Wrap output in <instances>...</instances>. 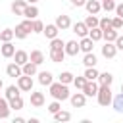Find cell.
Listing matches in <instances>:
<instances>
[{"label": "cell", "mask_w": 123, "mask_h": 123, "mask_svg": "<svg viewBox=\"0 0 123 123\" xmlns=\"http://www.w3.org/2000/svg\"><path fill=\"white\" fill-rule=\"evenodd\" d=\"M48 88H50V96L54 98V100H60V102H63V100H69V88H67V85H63V83H50L48 85Z\"/></svg>", "instance_id": "1"}, {"label": "cell", "mask_w": 123, "mask_h": 123, "mask_svg": "<svg viewBox=\"0 0 123 123\" xmlns=\"http://www.w3.org/2000/svg\"><path fill=\"white\" fill-rule=\"evenodd\" d=\"M29 33H33V19H27V17H25L19 25H15V29H13V37L19 38V40H23V38L29 37Z\"/></svg>", "instance_id": "2"}, {"label": "cell", "mask_w": 123, "mask_h": 123, "mask_svg": "<svg viewBox=\"0 0 123 123\" xmlns=\"http://www.w3.org/2000/svg\"><path fill=\"white\" fill-rule=\"evenodd\" d=\"M111 98H113L111 88H110L108 85H100V86H98V92H96V100H98V104L104 106V108H108V106L111 104Z\"/></svg>", "instance_id": "3"}, {"label": "cell", "mask_w": 123, "mask_h": 123, "mask_svg": "<svg viewBox=\"0 0 123 123\" xmlns=\"http://www.w3.org/2000/svg\"><path fill=\"white\" fill-rule=\"evenodd\" d=\"M17 86L21 92H31L33 90V77L29 75H19L17 77Z\"/></svg>", "instance_id": "4"}, {"label": "cell", "mask_w": 123, "mask_h": 123, "mask_svg": "<svg viewBox=\"0 0 123 123\" xmlns=\"http://www.w3.org/2000/svg\"><path fill=\"white\" fill-rule=\"evenodd\" d=\"M69 102H71L73 108H85V104H86V96H85L83 90H81V92H73V94H69Z\"/></svg>", "instance_id": "5"}, {"label": "cell", "mask_w": 123, "mask_h": 123, "mask_svg": "<svg viewBox=\"0 0 123 123\" xmlns=\"http://www.w3.org/2000/svg\"><path fill=\"white\" fill-rule=\"evenodd\" d=\"M98 81H86L85 83V86L81 88L83 92H85V96L86 98H92V96H96V92H98Z\"/></svg>", "instance_id": "6"}, {"label": "cell", "mask_w": 123, "mask_h": 123, "mask_svg": "<svg viewBox=\"0 0 123 123\" xmlns=\"http://www.w3.org/2000/svg\"><path fill=\"white\" fill-rule=\"evenodd\" d=\"M83 8H85L88 13H92V15H96V13L102 12V4H100V0H86Z\"/></svg>", "instance_id": "7"}, {"label": "cell", "mask_w": 123, "mask_h": 123, "mask_svg": "<svg viewBox=\"0 0 123 123\" xmlns=\"http://www.w3.org/2000/svg\"><path fill=\"white\" fill-rule=\"evenodd\" d=\"M115 54H117L115 44H113V42H104V46H102V56H104L106 60H113Z\"/></svg>", "instance_id": "8"}, {"label": "cell", "mask_w": 123, "mask_h": 123, "mask_svg": "<svg viewBox=\"0 0 123 123\" xmlns=\"http://www.w3.org/2000/svg\"><path fill=\"white\" fill-rule=\"evenodd\" d=\"M54 23H56V27H58L60 31H67V29H71V19H69V15H63V13H62V15L56 17Z\"/></svg>", "instance_id": "9"}, {"label": "cell", "mask_w": 123, "mask_h": 123, "mask_svg": "<svg viewBox=\"0 0 123 123\" xmlns=\"http://www.w3.org/2000/svg\"><path fill=\"white\" fill-rule=\"evenodd\" d=\"M71 29H73V33H75L79 38H83V37H86V35H88V27L85 25V21H77V23H71Z\"/></svg>", "instance_id": "10"}, {"label": "cell", "mask_w": 123, "mask_h": 123, "mask_svg": "<svg viewBox=\"0 0 123 123\" xmlns=\"http://www.w3.org/2000/svg\"><path fill=\"white\" fill-rule=\"evenodd\" d=\"M6 75H8V77H13V79H17L19 75H23V71H21V65H19V63H15V62L8 63V65H6Z\"/></svg>", "instance_id": "11"}, {"label": "cell", "mask_w": 123, "mask_h": 123, "mask_svg": "<svg viewBox=\"0 0 123 123\" xmlns=\"http://www.w3.org/2000/svg\"><path fill=\"white\" fill-rule=\"evenodd\" d=\"M63 52H65V56H77L81 52L79 50V42L77 40H67L65 46H63Z\"/></svg>", "instance_id": "12"}, {"label": "cell", "mask_w": 123, "mask_h": 123, "mask_svg": "<svg viewBox=\"0 0 123 123\" xmlns=\"http://www.w3.org/2000/svg\"><path fill=\"white\" fill-rule=\"evenodd\" d=\"M44 102H46V98H44L42 92H35V90H31V106H33V108H42Z\"/></svg>", "instance_id": "13"}, {"label": "cell", "mask_w": 123, "mask_h": 123, "mask_svg": "<svg viewBox=\"0 0 123 123\" xmlns=\"http://www.w3.org/2000/svg\"><path fill=\"white\" fill-rule=\"evenodd\" d=\"M58 33H60V29L56 27V23H48V25H44V29H42V35L46 37V38H56L58 37Z\"/></svg>", "instance_id": "14"}, {"label": "cell", "mask_w": 123, "mask_h": 123, "mask_svg": "<svg viewBox=\"0 0 123 123\" xmlns=\"http://www.w3.org/2000/svg\"><path fill=\"white\" fill-rule=\"evenodd\" d=\"M117 29H113V27H108V29H104L102 31V40H106V42H115V38H117Z\"/></svg>", "instance_id": "15"}, {"label": "cell", "mask_w": 123, "mask_h": 123, "mask_svg": "<svg viewBox=\"0 0 123 123\" xmlns=\"http://www.w3.org/2000/svg\"><path fill=\"white\" fill-rule=\"evenodd\" d=\"M92 48H94V40L92 38H88V37H83L81 40H79V50L81 52H92Z\"/></svg>", "instance_id": "16"}, {"label": "cell", "mask_w": 123, "mask_h": 123, "mask_svg": "<svg viewBox=\"0 0 123 123\" xmlns=\"http://www.w3.org/2000/svg\"><path fill=\"white\" fill-rule=\"evenodd\" d=\"M0 54H2L4 58H13V54H15V46L12 44V40H10V42H2V46H0Z\"/></svg>", "instance_id": "17"}, {"label": "cell", "mask_w": 123, "mask_h": 123, "mask_svg": "<svg viewBox=\"0 0 123 123\" xmlns=\"http://www.w3.org/2000/svg\"><path fill=\"white\" fill-rule=\"evenodd\" d=\"M10 111H12V108H10V104H8V98L4 96H0V119H8L10 117Z\"/></svg>", "instance_id": "18"}, {"label": "cell", "mask_w": 123, "mask_h": 123, "mask_svg": "<svg viewBox=\"0 0 123 123\" xmlns=\"http://www.w3.org/2000/svg\"><path fill=\"white\" fill-rule=\"evenodd\" d=\"M37 15H38V8H37L35 4H27L25 10H23V17H27V19H37Z\"/></svg>", "instance_id": "19"}, {"label": "cell", "mask_w": 123, "mask_h": 123, "mask_svg": "<svg viewBox=\"0 0 123 123\" xmlns=\"http://www.w3.org/2000/svg\"><path fill=\"white\" fill-rule=\"evenodd\" d=\"M37 67H38V65H37V63H33V62L29 60L27 63H23V65H21V71H23V75L35 77V75H37Z\"/></svg>", "instance_id": "20"}, {"label": "cell", "mask_w": 123, "mask_h": 123, "mask_svg": "<svg viewBox=\"0 0 123 123\" xmlns=\"http://www.w3.org/2000/svg\"><path fill=\"white\" fill-rule=\"evenodd\" d=\"M25 6H27L25 0H13V2H12V13H13V15H23Z\"/></svg>", "instance_id": "21"}, {"label": "cell", "mask_w": 123, "mask_h": 123, "mask_svg": "<svg viewBox=\"0 0 123 123\" xmlns=\"http://www.w3.org/2000/svg\"><path fill=\"white\" fill-rule=\"evenodd\" d=\"M50 60H52L54 63H60V62H63V60H65V52H63V48L50 50Z\"/></svg>", "instance_id": "22"}, {"label": "cell", "mask_w": 123, "mask_h": 123, "mask_svg": "<svg viewBox=\"0 0 123 123\" xmlns=\"http://www.w3.org/2000/svg\"><path fill=\"white\" fill-rule=\"evenodd\" d=\"M96 63H98V58L94 56V52H86L83 56V65L85 67H94Z\"/></svg>", "instance_id": "23"}, {"label": "cell", "mask_w": 123, "mask_h": 123, "mask_svg": "<svg viewBox=\"0 0 123 123\" xmlns=\"http://www.w3.org/2000/svg\"><path fill=\"white\" fill-rule=\"evenodd\" d=\"M38 83H40L42 86H48L50 83H54V75H52L50 71H40V73H38Z\"/></svg>", "instance_id": "24"}, {"label": "cell", "mask_w": 123, "mask_h": 123, "mask_svg": "<svg viewBox=\"0 0 123 123\" xmlns=\"http://www.w3.org/2000/svg\"><path fill=\"white\" fill-rule=\"evenodd\" d=\"M98 85H108V86H111V83H113V75L110 73V71H104V73H98Z\"/></svg>", "instance_id": "25"}, {"label": "cell", "mask_w": 123, "mask_h": 123, "mask_svg": "<svg viewBox=\"0 0 123 123\" xmlns=\"http://www.w3.org/2000/svg\"><path fill=\"white\" fill-rule=\"evenodd\" d=\"M4 96H6L8 100H12V98H15V96H21V90H19L17 85H10V86H6Z\"/></svg>", "instance_id": "26"}, {"label": "cell", "mask_w": 123, "mask_h": 123, "mask_svg": "<svg viewBox=\"0 0 123 123\" xmlns=\"http://www.w3.org/2000/svg\"><path fill=\"white\" fill-rule=\"evenodd\" d=\"M111 106H113V110L117 113H123V92H119L117 96L111 98Z\"/></svg>", "instance_id": "27"}, {"label": "cell", "mask_w": 123, "mask_h": 123, "mask_svg": "<svg viewBox=\"0 0 123 123\" xmlns=\"http://www.w3.org/2000/svg\"><path fill=\"white\" fill-rule=\"evenodd\" d=\"M13 60H15V63L23 65V63H27V62H29V54H27L25 50H15V54H13Z\"/></svg>", "instance_id": "28"}, {"label": "cell", "mask_w": 123, "mask_h": 123, "mask_svg": "<svg viewBox=\"0 0 123 123\" xmlns=\"http://www.w3.org/2000/svg\"><path fill=\"white\" fill-rule=\"evenodd\" d=\"M29 60H31L33 63L40 65V63L44 62V54H42V50H33V52L29 54Z\"/></svg>", "instance_id": "29"}, {"label": "cell", "mask_w": 123, "mask_h": 123, "mask_svg": "<svg viewBox=\"0 0 123 123\" xmlns=\"http://www.w3.org/2000/svg\"><path fill=\"white\" fill-rule=\"evenodd\" d=\"M8 104H10V108H12V110H15V111L23 110V106H25V102H23V98H21V96H15V98L8 100Z\"/></svg>", "instance_id": "30"}, {"label": "cell", "mask_w": 123, "mask_h": 123, "mask_svg": "<svg viewBox=\"0 0 123 123\" xmlns=\"http://www.w3.org/2000/svg\"><path fill=\"white\" fill-rule=\"evenodd\" d=\"M98 73H100V71H98V69H96V65H94V67H86L83 75H85V79H86V81H96V79H98Z\"/></svg>", "instance_id": "31"}, {"label": "cell", "mask_w": 123, "mask_h": 123, "mask_svg": "<svg viewBox=\"0 0 123 123\" xmlns=\"http://www.w3.org/2000/svg\"><path fill=\"white\" fill-rule=\"evenodd\" d=\"M73 77H75V75H73L71 71H62V73L58 75V81L63 83V85H71V83H73Z\"/></svg>", "instance_id": "32"}, {"label": "cell", "mask_w": 123, "mask_h": 123, "mask_svg": "<svg viewBox=\"0 0 123 123\" xmlns=\"http://www.w3.org/2000/svg\"><path fill=\"white\" fill-rule=\"evenodd\" d=\"M86 37L92 38L94 42H98V40H102V29L100 27H92V29H88V35Z\"/></svg>", "instance_id": "33"}, {"label": "cell", "mask_w": 123, "mask_h": 123, "mask_svg": "<svg viewBox=\"0 0 123 123\" xmlns=\"http://www.w3.org/2000/svg\"><path fill=\"white\" fill-rule=\"evenodd\" d=\"M0 40H2V42L13 40V29H2V31H0Z\"/></svg>", "instance_id": "34"}, {"label": "cell", "mask_w": 123, "mask_h": 123, "mask_svg": "<svg viewBox=\"0 0 123 123\" xmlns=\"http://www.w3.org/2000/svg\"><path fill=\"white\" fill-rule=\"evenodd\" d=\"M54 119H56V121H69V119H71V113L65 111V110H60V111L54 113Z\"/></svg>", "instance_id": "35"}, {"label": "cell", "mask_w": 123, "mask_h": 123, "mask_svg": "<svg viewBox=\"0 0 123 123\" xmlns=\"http://www.w3.org/2000/svg\"><path fill=\"white\" fill-rule=\"evenodd\" d=\"M85 25H86L88 29H92V27H98V17H96V15H92V13H88V15L85 17Z\"/></svg>", "instance_id": "36"}, {"label": "cell", "mask_w": 123, "mask_h": 123, "mask_svg": "<svg viewBox=\"0 0 123 123\" xmlns=\"http://www.w3.org/2000/svg\"><path fill=\"white\" fill-rule=\"evenodd\" d=\"M100 4H102L104 12H113L115 10V0H100Z\"/></svg>", "instance_id": "37"}, {"label": "cell", "mask_w": 123, "mask_h": 123, "mask_svg": "<svg viewBox=\"0 0 123 123\" xmlns=\"http://www.w3.org/2000/svg\"><path fill=\"white\" fill-rule=\"evenodd\" d=\"M63 46H65V42H63L62 38H58V37L50 40V50H56V48H63Z\"/></svg>", "instance_id": "38"}, {"label": "cell", "mask_w": 123, "mask_h": 123, "mask_svg": "<svg viewBox=\"0 0 123 123\" xmlns=\"http://www.w3.org/2000/svg\"><path fill=\"white\" fill-rule=\"evenodd\" d=\"M85 83H86L85 75H81V77H73V85H75V88H77V90H81V88L85 86Z\"/></svg>", "instance_id": "39"}, {"label": "cell", "mask_w": 123, "mask_h": 123, "mask_svg": "<svg viewBox=\"0 0 123 123\" xmlns=\"http://www.w3.org/2000/svg\"><path fill=\"white\" fill-rule=\"evenodd\" d=\"M60 110H62V104H60V100H54V102H50V104H48V111H50L52 115H54L56 111H60Z\"/></svg>", "instance_id": "40"}, {"label": "cell", "mask_w": 123, "mask_h": 123, "mask_svg": "<svg viewBox=\"0 0 123 123\" xmlns=\"http://www.w3.org/2000/svg\"><path fill=\"white\" fill-rule=\"evenodd\" d=\"M98 27L104 31V29H108V27H111V19L110 17H102V19H98Z\"/></svg>", "instance_id": "41"}, {"label": "cell", "mask_w": 123, "mask_h": 123, "mask_svg": "<svg viewBox=\"0 0 123 123\" xmlns=\"http://www.w3.org/2000/svg\"><path fill=\"white\" fill-rule=\"evenodd\" d=\"M44 29V23L40 19H33V33H42Z\"/></svg>", "instance_id": "42"}, {"label": "cell", "mask_w": 123, "mask_h": 123, "mask_svg": "<svg viewBox=\"0 0 123 123\" xmlns=\"http://www.w3.org/2000/svg\"><path fill=\"white\" fill-rule=\"evenodd\" d=\"M111 27H113V29H117V31H119V29H121V27H123V17H119V15H115V17H113V19H111Z\"/></svg>", "instance_id": "43"}, {"label": "cell", "mask_w": 123, "mask_h": 123, "mask_svg": "<svg viewBox=\"0 0 123 123\" xmlns=\"http://www.w3.org/2000/svg\"><path fill=\"white\" fill-rule=\"evenodd\" d=\"M113 44H115V48H117V50H123V37H121V35H117V38H115V42H113Z\"/></svg>", "instance_id": "44"}, {"label": "cell", "mask_w": 123, "mask_h": 123, "mask_svg": "<svg viewBox=\"0 0 123 123\" xmlns=\"http://www.w3.org/2000/svg\"><path fill=\"white\" fill-rule=\"evenodd\" d=\"M113 12H115L119 17H123V2H121V4H115V10H113Z\"/></svg>", "instance_id": "45"}, {"label": "cell", "mask_w": 123, "mask_h": 123, "mask_svg": "<svg viewBox=\"0 0 123 123\" xmlns=\"http://www.w3.org/2000/svg\"><path fill=\"white\" fill-rule=\"evenodd\" d=\"M85 2H86V0H71V6H73V8H83Z\"/></svg>", "instance_id": "46"}, {"label": "cell", "mask_w": 123, "mask_h": 123, "mask_svg": "<svg viewBox=\"0 0 123 123\" xmlns=\"http://www.w3.org/2000/svg\"><path fill=\"white\" fill-rule=\"evenodd\" d=\"M23 121H25L23 117H15V119H13V123H23Z\"/></svg>", "instance_id": "47"}, {"label": "cell", "mask_w": 123, "mask_h": 123, "mask_svg": "<svg viewBox=\"0 0 123 123\" xmlns=\"http://www.w3.org/2000/svg\"><path fill=\"white\" fill-rule=\"evenodd\" d=\"M25 2H27V4H37L38 0H25Z\"/></svg>", "instance_id": "48"}, {"label": "cell", "mask_w": 123, "mask_h": 123, "mask_svg": "<svg viewBox=\"0 0 123 123\" xmlns=\"http://www.w3.org/2000/svg\"><path fill=\"white\" fill-rule=\"evenodd\" d=\"M2 88H4V83H2V79H0V90H2Z\"/></svg>", "instance_id": "49"}, {"label": "cell", "mask_w": 123, "mask_h": 123, "mask_svg": "<svg viewBox=\"0 0 123 123\" xmlns=\"http://www.w3.org/2000/svg\"><path fill=\"white\" fill-rule=\"evenodd\" d=\"M121 92H123V83H121Z\"/></svg>", "instance_id": "50"}]
</instances>
